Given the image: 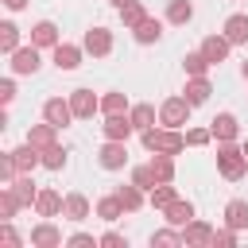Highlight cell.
Returning <instances> with one entry per match:
<instances>
[{"label":"cell","mask_w":248,"mask_h":248,"mask_svg":"<svg viewBox=\"0 0 248 248\" xmlns=\"http://www.w3.org/2000/svg\"><path fill=\"white\" fill-rule=\"evenodd\" d=\"M140 140H143V147L147 151H163V155H178L182 147H186V136L178 132V128H147V132H140Z\"/></svg>","instance_id":"6da1fadb"},{"label":"cell","mask_w":248,"mask_h":248,"mask_svg":"<svg viewBox=\"0 0 248 248\" xmlns=\"http://www.w3.org/2000/svg\"><path fill=\"white\" fill-rule=\"evenodd\" d=\"M217 170H221L229 182L244 178V170H248V155H244V147H236L232 140L221 143V147H217Z\"/></svg>","instance_id":"7a4b0ae2"},{"label":"cell","mask_w":248,"mask_h":248,"mask_svg":"<svg viewBox=\"0 0 248 248\" xmlns=\"http://www.w3.org/2000/svg\"><path fill=\"white\" fill-rule=\"evenodd\" d=\"M190 101L186 97H167L163 105H159V124H167V128H182L186 120H190Z\"/></svg>","instance_id":"3957f363"},{"label":"cell","mask_w":248,"mask_h":248,"mask_svg":"<svg viewBox=\"0 0 248 248\" xmlns=\"http://www.w3.org/2000/svg\"><path fill=\"white\" fill-rule=\"evenodd\" d=\"M97 159H101L105 170H120V167L128 163V140H108V143L97 151Z\"/></svg>","instance_id":"277c9868"},{"label":"cell","mask_w":248,"mask_h":248,"mask_svg":"<svg viewBox=\"0 0 248 248\" xmlns=\"http://www.w3.org/2000/svg\"><path fill=\"white\" fill-rule=\"evenodd\" d=\"M12 155V163H16V170L19 174H31L35 167H43V151L35 147V143H19L16 151H8Z\"/></svg>","instance_id":"5b68a950"},{"label":"cell","mask_w":248,"mask_h":248,"mask_svg":"<svg viewBox=\"0 0 248 248\" xmlns=\"http://www.w3.org/2000/svg\"><path fill=\"white\" fill-rule=\"evenodd\" d=\"M43 120H50L54 128H66V124H70V120H78V116H74L70 101H62V97H50V101L43 105Z\"/></svg>","instance_id":"8992f818"},{"label":"cell","mask_w":248,"mask_h":248,"mask_svg":"<svg viewBox=\"0 0 248 248\" xmlns=\"http://www.w3.org/2000/svg\"><path fill=\"white\" fill-rule=\"evenodd\" d=\"M101 132H105V140H128V136L136 132V124H132L128 112H112V116H105Z\"/></svg>","instance_id":"52a82bcc"},{"label":"cell","mask_w":248,"mask_h":248,"mask_svg":"<svg viewBox=\"0 0 248 248\" xmlns=\"http://www.w3.org/2000/svg\"><path fill=\"white\" fill-rule=\"evenodd\" d=\"M31 244H35V248H62L66 240H62V229H58V225L39 221V225L31 229Z\"/></svg>","instance_id":"ba28073f"},{"label":"cell","mask_w":248,"mask_h":248,"mask_svg":"<svg viewBox=\"0 0 248 248\" xmlns=\"http://www.w3.org/2000/svg\"><path fill=\"white\" fill-rule=\"evenodd\" d=\"M93 58H105L108 50H112V31H105V27H89L85 31V43H81Z\"/></svg>","instance_id":"9c48e42d"},{"label":"cell","mask_w":248,"mask_h":248,"mask_svg":"<svg viewBox=\"0 0 248 248\" xmlns=\"http://www.w3.org/2000/svg\"><path fill=\"white\" fill-rule=\"evenodd\" d=\"M8 58H12V74H35V70H39V46H35V43L12 50Z\"/></svg>","instance_id":"30bf717a"},{"label":"cell","mask_w":248,"mask_h":248,"mask_svg":"<svg viewBox=\"0 0 248 248\" xmlns=\"http://www.w3.org/2000/svg\"><path fill=\"white\" fill-rule=\"evenodd\" d=\"M70 108H74L78 120H89V116L101 108V101L93 97V89H74V93H70Z\"/></svg>","instance_id":"8fae6325"},{"label":"cell","mask_w":248,"mask_h":248,"mask_svg":"<svg viewBox=\"0 0 248 248\" xmlns=\"http://www.w3.org/2000/svg\"><path fill=\"white\" fill-rule=\"evenodd\" d=\"M209 132H213V140L229 143V140H236V136H240V124H236V116H232V112H217V116L209 120Z\"/></svg>","instance_id":"7c38bea8"},{"label":"cell","mask_w":248,"mask_h":248,"mask_svg":"<svg viewBox=\"0 0 248 248\" xmlns=\"http://www.w3.org/2000/svg\"><path fill=\"white\" fill-rule=\"evenodd\" d=\"M182 240H186V248H202V244H213V225H205V221H190V225H182Z\"/></svg>","instance_id":"4fadbf2b"},{"label":"cell","mask_w":248,"mask_h":248,"mask_svg":"<svg viewBox=\"0 0 248 248\" xmlns=\"http://www.w3.org/2000/svg\"><path fill=\"white\" fill-rule=\"evenodd\" d=\"M229 46H232V43L225 39V31H221V35H205V39H202V54H205L213 66H221V62L229 58Z\"/></svg>","instance_id":"5bb4252c"},{"label":"cell","mask_w":248,"mask_h":248,"mask_svg":"<svg viewBox=\"0 0 248 248\" xmlns=\"http://www.w3.org/2000/svg\"><path fill=\"white\" fill-rule=\"evenodd\" d=\"M27 143H35L39 151H46V147H54V143H58V128H54L50 120L31 124V128H27Z\"/></svg>","instance_id":"9a60e30c"},{"label":"cell","mask_w":248,"mask_h":248,"mask_svg":"<svg viewBox=\"0 0 248 248\" xmlns=\"http://www.w3.org/2000/svg\"><path fill=\"white\" fill-rule=\"evenodd\" d=\"M62 205H66V198L58 190H39V198H35V213L39 217H58Z\"/></svg>","instance_id":"2e32d148"},{"label":"cell","mask_w":248,"mask_h":248,"mask_svg":"<svg viewBox=\"0 0 248 248\" xmlns=\"http://www.w3.org/2000/svg\"><path fill=\"white\" fill-rule=\"evenodd\" d=\"M163 217H167V225L182 229V225H190V221H194V205H190V202H182V198H174V202L163 209Z\"/></svg>","instance_id":"e0dca14e"},{"label":"cell","mask_w":248,"mask_h":248,"mask_svg":"<svg viewBox=\"0 0 248 248\" xmlns=\"http://www.w3.org/2000/svg\"><path fill=\"white\" fill-rule=\"evenodd\" d=\"M31 43H35L39 50H43V46H50V50H54L62 39H58V27H54L50 19H43V23H35V27H31Z\"/></svg>","instance_id":"ac0fdd59"},{"label":"cell","mask_w":248,"mask_h":248,"mask_svg":"<svg viewBox=\"0 0 248 248\" xmlns=\"http://www.w3.org/2000/svg\"><path fill=\"white\" fill-rule=\"evenodd\" d=\"M54 66H58V70H78V66H81V46L58 43V46H54Z\"/></svg>","instance_id":"d6986e66"},{"label":"cell","mask_w":248,"mask_h":248,"mask_svg":"<svg viewBox=\"0 0 248 248\" xmlns=\"http://www.w3.org/2000/svg\"><path fill=\"white\" fill-rule=\"evenodd\" d=\"M225 39L236 46V43H248V16L244 12H236V16H229L225 19Z\"/></svg>","instance_id":"ffe728a7"},{"label":"cell","mask_w":248,"mask_h":248,"mask_svg":"<svg viewBox=\"0 0 248 248\" xmlns=\"http://www.w3.org/2000/svg\"><path fill=\"white\" fill-rule=\"evenodd\" d=\"M209 93H213L209 78H190V81H186V93H182V97H186L190 105H205V101H209Z\"/></svg>","instance_id":"44dd1931"},{"label":"cell","mask_w":248,"mask_h":248,"mask_svg":"<svg viewBox=\"0 0 248 248\" xmlns=\"http://www.w3.org/2000/svg\"><path fill=\"white\" fill-rule=\"evenodd\" d=\"M225 225H229V229H236V232H240V229H248V202H240V198H236V202H229V205H225Z\"/></svg>","instance_id":"7402d4cb"},{"label":"cell","mask_w":248,"mask_h":248,"mask_svg":"<svg viewBox=\"0 0 248 248\" xmlns=\"http://www.w3.org/2000/svg\"><path fill=\"white\" fill-rule=\"evenodd\" d=\"M132 35H136V43H143V46H147V43H159V35H163V23H159L155 16H147L140 27H132Z\"/></svg>","instance_id":"603a6c76"},{"label":"cell","mask_w":248,"mask_h":248,"mask_svg":"<svg viewBox=\"0 0 248 248\" xmlns=\"http://www.w3.org/2000/svg\"><path fill=\"white\" fill-rule=\"evenodd\" d=\"M209 66H213V62H209L202 50H190V54L182 58V70H186V78H205V74H209Z\"/></svg>","instance_id":"cb8c5ba5"},{"label":"cell","mask_w":248,"mask_h":248,"mask_svg":"<svg viewBox=\"0 0 248 248\" xmlns=\"http://www.w3.org/2000/svg\"><path fill=\"white\" fill-rule=\"evenodd\" d=\"M151 170L159 182H174V155H163V151H151Z\"/></svg>","instance_id":"d4e9b609"},{"label":"cell","mask_w":248,"mask_h":248,"mask_svg":"<svg viewBox=\"0 0 248 248\" xmlns=\"http://www.w3.org/2000/svg\"><path fill=\"white\" fill-rule=\"evenodd\" d=\"M62 213H66L70 221H85V217H89V198H85V194H66Z\"/></svg>","instance_id":"484cf974"},{"label":"cell","mask_w":248,"mask_h":248,"mask_svg":"<svg viewBox=\"0 0 248 248\" xmlns=\"http://www.w3.org/2000/svg\"><path fill=\"white\" fill-rule=\"evenodd\" d=\"M124 213H128V209L120 205V198H116V194H108V198H101V202H97V217H101V221H108V225H112V221H120Z\"/></svg>","instance_id":"4316f807"},{"label":"cell","mask_w":248,"mask_h":248,"mask_svg":"<svg viewBox=\"0 0 248 248\" xmlns=\"http://www.w3.org/2000/svg\"><path fill=\"white\" fill-rule=\"evenodd\" d=\"M143 194H147V190H140L136 182H128V186H120V190H116V198H120V205H124L128 213H136V209L143 205Z\"/></svg>","instance_id":"83f0119b"},{"label":"cell","mask_w":248,"mask_h":248,"mask_svg":"<svg viewBox=\"0 0 248 248\" xmlns=\"http://www.w3.org/2000/svg\"><path fill=\"white\" fill-rule=\"evenodd\" d=\"M190 19H194V4H190V0H170V4H167V23H178V27H182V23H190Z\"/></svg>","instance_id":"f1b7e54d"},{"label":"cell","mask_w":248,"mask_h":248,"mask_svg":"<svg viewBox=\"0 0 248 248\" xmlns=\"http://www.w3.org/2000/svg\"><path fill=\"white\" fill-rule=\"evenodd\" d=\"M128 116H132L136 132H147V128H155V108H151V105H132V108H128Z\"/></svg>","instance_id":"f546056e"},{"label":"cell","mask_w":248,"mask_h":248,"mask_svg":"<svg viewBox=\"0 0 248 248\" xmlns=\"http://www.w3.org/2000/svg\"><path fill=\"white\" fill-rule=\"evenodd\" d=\"M12 190H16V198H19V205H35V198H39V190H35V182H31V174H19V178L12 182Z\"/></svg>","instance_id":"4dcf8cb0"},{"label":"cell","mask_w":248,"mask_h":248,"mask_svg":"<svg viewBox=\"0 0 248 248\" xmlns=\"http://www.w3.org/2000/svg\"><path fill=\"white\" fill-rule=\"evenodd\" d=\"M174 198H178V194H174V186H170V182H159V186H155V190L147 194V202H151V209H167V205H170Z\"/></svg>","instance_id":"1f68e13d"},{"label":"cell","mask_w":248,"mask_h":248,"mask_svg":"<svg viewBox=\"0 0 248 248\" xmlns=\"http://www.w3.org/2000/svg\"><path fill=\"white\" fill-rule=\"evenodd\" d=\"M178 244H186L182 240V232L170 225V229H159V232H151V248H178Z\"/></svg>","instance_id":"d6a6232c"},{"label":"cell","mask_w":248,"mask_h":248,"mask_svg":"<svg viewBox=\"0 0 248 248\" xmlns=\"http://www.w3.org/2000/svg\"><path fill=\"white\" fill-rule=\"evenodd\" d=\"M16 209H19L16 190H12V186H0V221H12V217H16Z\"/></svg>","instance_id":"836d02e7"},{"label":"cell","mask_w":248,"mask_h":248,"mask_svg":"<svg viewBox=\"0 0 248 248\" xmlns=\"http://www.w3.org/2000/svg\"><path fill=\"white\" fill-rule=\"evenodd\" d=\"M120 19H124V27H140V23L147 19V12H143V4H140V0H132V4H124V8H120Z\"/></svg>","instance_id":"e575fe53"},{"label":"cell","mask_w":248,"mask_h":248,"mask_svg":"<svg viewBox=\"0 0 248 248\" xmlns=\"http://www.w3.org/2000/svg\"><path fill=\"white\" fill-rule=\"evenodd\" d=\"M0 50H4V54L19 50V27H16V23H0Z\"/></svg>","instance_id":"d590c367"},{"label":"cell","mask_w":248,"mask_h":248,"mask_svg":"<svg viewBox=\"0 0 248 248\" xmlns=\"http://www.w3.org/2000/svg\"><path fill=\"white\" fill-rule=\"evenodd\" d=\"M101 112H105V116L128 112V97H124V93H105V97H101Z\"/></svg>","instance_id":"8d00e7d4"},{"label":"cell","mask_w":248,"mask_h":248,"mask_svg":"<svg viewBox=\"0 0 248 248\" xmlns=\"http://www.w3.org/2000/svg\"><path fill=\"white\" fill-rule=\"evenodd\" d=\"M132 182H136L140 190H147V194H151V190L159 186V178H155V170H151V163H147V167H136V170H132Z\"/></svg>","instance_id":"74e56055"},{"label":"cell","mask_w":248,"mask_h":248,"mask_svg":"<svg viewBox=\"0 0 248 248\" xmlns=\"http://www.w3.org/2000/svg\"><path fill=\"white\" fill-rule=\"evenodd\" d=\"M43 167H46V170H62V167H66V151H62L58 143L46 147V151H43Z\"/></svg>","instance_id":"f35d334b"},{"label":"cell","mask_w":248,"mask_h":248,"mask_svg":"<svg viewBox=\"0 0 248 248\" xmlns=\"http://www.w3.org/2000/svg\"><path fill=\"white\" fill-rule=\"evenodd\" d=\"M209 140H213L209 128H190V132H186V147H205Z\"/></svg>","instance_id":"ab89813d"},{"label":"cell","mask_w":248,"mask_h":248,"mask_svg":"<svg viewBox=\"0 0 248 248\" xmlns=\"http://www.w3.org/2000/svg\"><path fill=\"white\" fill-rule=\"evenodd\" d=\"M217 244H221V248H232V244H236V229H229V225H225V229H213V248H217Z\"/></svg>","instance_id":"60d3db41"},{"label":"cell","mask_w":248,"mask_h":248,"mask_svg":"<svg viewBox=\"0 0 248 248\" xmlns=\"http://www.w3.org/2000/svg\"><path fill=\"white\" fill-rule=\"evenodd\" d=\"M0 240H4L8 248H19V232L12 229V221H0Z\"/></svg>","instance_id":"b9f144b4"},{"label":"cell","mask_w":248,"mask_h":248,"mask_svg":"<svg viewBox=\"0 0 248 248\" xmlns=\"http://www.w3.org/2000/svg\"><path fill=\"white\" fill-rule=\"evenodd\" d=\"M66 244H70V248H93V244H101V240H93L89 232H74V236H66Z\"/></svg>","instance_id":"7bdbcfd3"},{"label":"cell","mask_w":248,"mask_h":248,"mask_svg":"<svg viewBox=\"0 0 248 248\" xmlns=\"http://www.w3.org/2000/svg\"><path fill=\"white\" fill-rule=\"evenodd\" d=\"M97 240H101V248H128V236H120V232H105Z\"/></svg>","instance_id":"ee69618b"},{"label":"cell","mask_w":248,"mask_h":248,"mask_svg":"<svg viewBox=\"0 0 248 248\" xmlns=\"http://www.w3.org/2000/svg\"><path fill=\"white\" fill-rule=\"evenodd\" d=\"M0 101H4V105H12V101H16V81H12V78H4V81H0Z\"/></svg>","instance_id":"f6af8a7d"},{"label":"cell","mask_w":248,"mask_h":248,"mask_svg":"<svg viewBox=\"0 0 248 248\" xmlns=\"http://www.w3.org/2000/svg\"><path fill=\"white\" fill-rule=\"evenodd\" d=\"M4 4H8L12 12H19V8H27V0H4Z\"/></svg>","instance_id":"bcb514c9"},{"label":"cell","mask_w":248,"mask_h":248,"mask_svg":"<svg viewBox=\"0 0 248 248\" xmlns=\"http://www.w3.org/2000/svg\"><path fill=\"white\" fill-rule=\"evenodd\" d=\"M124 4H132V0H112V8H124Z\"/></svg>","instance_id":"7dc6e473"},{"label":"cell","mask_w":248,"mask_h":248,"mask_svg":"<svg viewBox=\"0 0 248 248\" xmlns=\"http://www.w3.org/2000/svg\"><path fill=\"white\" fill-rule=\"evenodd\" d=\"M244 78H248V62H244Z\"/></svg>","instance_id":"c3c4849f"},{"label":"cell","mask_w":248,"mask_h":248,"mask_svg":"<svg viewBox=\"0 0 248 248\" xmlns=\"http://www.w3.org/2000/svg\"><path fill=\"white\" fill-rule=\"evenodd\" d=\"M244 155H248V140H244Z\"/></svg>","instance_id":"681fc988"}]
</instances>
